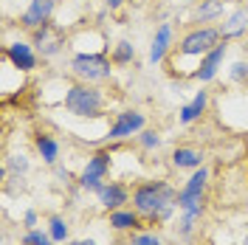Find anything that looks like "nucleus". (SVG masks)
<instances>
[{
    "label": "nucleus",
    "mask_w": 248,
    "mask_h": 245,
    "mask_svg": "<svg viewBox=\"0 0 248 245\" xmlns=\"http://www.w3.org/2000/svg\"><path fill=\"white\" fill-rule=\"evenodd\" d=\"M124 0H105V6H110V9H119Z\"/></svg>",
    "instance_id": "28"
},
{
    "label": "nucleus",
    "mask_w": 248,
    "mask_h": 245,
    "mask_svg": "<svg viewBox=\"0 0 248 245\" xmlns=\"http://www.w3.org/2000/svg\"><path fill=\"white\" fill-rule=\"evenodd\" d=\"M130 245H164V243H161L155 234H139V237H136Z\"/></svg>",
    "instance_id": "24"
},
{
    "label": "nucleus",
    "mask_w": 248,
    "mask_h": 245,
    "mask_svg": "<svg viewBox=\"0 0 248 245\" xmlns=\"http://www.w3.org/2000/svg\"><path fill=\"white\" fill-rule=\"evenodd\" d=\"M144 130V116L139 110H124L116 116V122L110 127V138H127V136H136Z\"/></svg>",
    "instance_id": "7"
},
{
    "label": "nucleus",
    "mask_w": 248,
    "mask_h": 245,
    "mask_svg": "<svg viewBox=\"0 0 248 245\" xmlns=\"http://www.w3.org/2000/svg\"><path fill=\"white\" fill-rule=\"evenodd\" d=\"M65 107L71 110L74 116H99L102 113V93L91 88V85H74L71 91L65 93Z\"/></svg>",
    "instance_id": "2"
},
{
    "label": "nucleus",
    "mask_w": 248,
    "mask_h": 245,
    "mask_svg": "<svg viewBox=\"0 0 248 245\" xmlns=\"http://www.w3.org/2000/svg\"><path fill=\"white\" fill-rule=\"evenodd\" d=\"M34 46H37V51H40L43 57H54V54H60V48L65 46V40H62V29H57L51 20L43 23L40 29H34Z\"/></svg>",
    "instance_id": "6"
},
{
    "label": "nucleus",
    "mask_w": 248,
    "mask_h": 245,
    "mask_svg": "<svg viewBox=\"0 0 248 245\" xmlns=\"http://www.w3.org/2000/svg\"><path fill=\"white\" fill-rule=\"evenodd\" d=\"M65 237H68V226L62 223L60 217H54V220H51V240H54V243H62Z\"/></svg>",
    "instance_id": "21"
},
{
    "label": "nucleus",
    "mask_w": 248,
    "mask_h": 245,
    "mask_svg": "<svg viewBox=\"0 0 248 245\" xmlns=\"http://www.w3.org/2000/svg\"><path fill=\"white\" fill-rule=\"evenodd\" d=\"M34 223H37V214H34V212H29V214H26V226H34Z\"/></svg>",
    "instance_id": "27"
},
{
    "label": "nucleus",
    "mask_w": 248,
    "mask_h": 245,
    "mask_svg": "<svg viewBox=\"0 0 248 245\" xmlns=\"http://www.w3.org/2000/svg\"><path fill=\"white\" fill-rule=\"evenodd\" d=\"M37 150H40V155H43L46 164H54L57 155H60V144H57L51 136H40L37 138Z\"/></svg>",
    "instance_id": "18"
},
{
    "label": "nucleus",
    "mask_w": 248,
    "mask_h": 245,
    "mask_svg": "<svg viewBox=\"0 0 248 245\" xmlns=\"http://www.w3.org/2000/svg\"><path fill=\"white\" fill-rule=\"evenodd\" d=\"M201 161H203V155L198 150H192V147H178L172 153V164L178 169H201Z\"/></svg>",
    "instance_id": "13"
},
{
    "label": "nucleus",
    "mask_w": 248,
    "mask_h": 245,
    "mask_svg": "<svg viewBox=\"0 0 248 245\" xmlns=\"http://www.w3.org/2000/svg\"><path fill=\"white\" fill-rule=\"evenodd\" d=\"M133 203H136V209H139V212L164 220V217L178 206V195H175L167 184H144V186L136 189Z\"/></svg>",
    "instance_id": "1"
},
{
    "label": "nucleus",
    "mask_w": 248,
    "mask_h": 245,
    "mask_svg": "<svg viewBox=\"0 0 248 245\" xmlns=\"http://www.w3.org/2000/svg\"><path fill=\"white\" fill-rule=\"evenodd\" d=\"M108 167H110V155L108 153H96L91 161H88V169L82 172V181H79V184L85 186V189H96V192H99Z\"/></svg>",
    "instance_id": "8"
},
{
    "label": "nucleus",
    "mask_w": 248,
    "mask_h": 245,
    "mask_svg": "<svg viewBox=\"0 0 248 245\" xmlns=\"http://www.w3.org/2000/svg\"><path fill=\"white\" fill-rule=\"evenodd\" d=\"M206 102H209V96H206V91H198V96L189 102V105H184L181 107V122L189 124V122H195L198 116H201L203 110H206Z\"/></svg>",
    "instance_id": "15"
},
{
    "label": "nucleus",
    "mask_w": 248,
    "mask_h": 245,
    "mask_svg": "<svg viewBox=\"0 0 248 245\" xmlns=\"http://www.w3.org/2000/svg\"><path fill=\"white\" fill-rule=\"evenodd\" d=\"M71 68L88 85L91 82H105V79H110V62L102 54H79V57H74Z\"/></svg>",
    "instance_id": "3"
},
{
    "label": "nucleus",
    "mask_w": 248,
    "mask_h": 245,
    "mask_svg": "<svg viewBox=\"0 0 248 245\" xmlns=\"http://www.w3.org/2000/svg\"><path fill=\"white\" fill-rule=\"evenodd\" d=\"M141 144H144L147 150H155V147L161 144V138L155 136V133H141Z\"/></svg>",
    "instance_id": "25"
},
{
    "label": "nucleus",
    "mask_w": 248,
    "mask_h": 245,
    "mask_svg": "<svg viewBox=\"0 0 248 245\" xmlns=\"http://www.w3.org/2000/svg\"><path fill=\"white\" fill-rule=\"evenodd\" d=\"M170 43H172V26H170V23H164V26L158 29V34H155L153 48H150V62H153V65H158V62L167 57Z\"/></svg>",
    "instance_id": "12"
},
{
    "label": "nucleus",
    "mask_w": 248,
    "mask_h": 245,
    "mask_svg": "<svg viewBox=\"0 0 248 245\" xmlns=\"http://www.w3.org/2000/svg\"><path fill=\"white\" fill-rule=\"evenodd\" d=\"M133 57H136V48L130 46L127 40H122V43L116 46V51H113V62H116V65H127V62H133Z\"/></svg>",
    "instance_id": "20"
},
{
    "label": "nucleus",
    "mask_w": 248,
    "mask_h": 245,
    "mask_svg": "<svg viewBox=\"0 0 248 245\" xmlns=\"http://www.w3.org/2000/svg\"><path fill=\"white\" fill-rule=\"evenodd\" d=\"M223 57H226V43H217L209 54H203V62H201V68L195 71V79H201V82L215 79L217 77V68L223 65Z\"/></svg>",
    "instance_id": "10"
},
{
    "label": "nucleus",
    "mask_w": 248,
    "mask_h": 245,
    "mask_svg": "<svg viewBox=\"0 0 248 245\" xmlns=\"http://www.w3.org/2000/svg\"><path fill=\"white\" fill-rule=\"evenodd\" d=\"M246 29H248V9H237L229 17V23L223 26V37H237V34H243Z\"/></svg>",
    "instance_id": "16"
},
{
    "label": "nucleus",
    "mask_w": 248,
    "mask_h": 245,
    "mask_svg": "<svg viewBox=\"0 0 248 245\" xmlns=\"http://www.w3.org/2000/svg\"><path fill=\"white\" fill-rule=\"evenodd\" d=\"M12 169H15V172H26V169H29V161H26L23 155H12Z\"/></svg>",
    "instance_id": "26"
},
{
    "label": "nucleus",
    "mask_w": 248,
    "mask_h": 245,
    "mask_svg": "<svg viewBox=\"0 0 248 245\" xmlns=\"http://www.w3.org/2000/svg\"><path fill=\"white\" fill-rule=\"evenodd\" d=\"M141 3H150V0H141Z\"/></svg>",
    "instance_id": "30"
},
{
    "label": "nucleus",
    "mask_w": 248,
    "mask_h": 245,
    "mask_svg": "<svg viewBox=\"0 0 248 245\" xmlns=\"http://www.w3.org/2000/svg\"><path fill=\"white\" fill-rule=\"evenodd\" d=\"M220 43V31L217 29H209V26H203V29H195L192 34H186L184 43H181V54L184 57H198V54H209L212 48Z\"/></svg>",
    "instance_id": "4"
},
{
    "label": "nucleus",
    "mask_w": 248,
    "mask_h": 245,
    "mask_svg": "<svg viewBox=\"0 0 248 245\" xmlns=\"http://www.w3.org/2000/svg\"><path fill=\"white\" fill-rule=\"evenodd\" d=\"M54 6H57V0H31L29 9L23 12V20H20V23H23L26 29H40L43 23L51 20Z\"/></svg>",
    "instance_id": "9"
},
{
    "label": "nucleus",
    "mask_w": 248,
    "mask_h": 245,
    "mask_svg": "<svg viewBox=\"0 0 248 245\" xmlns=\"http://www.w3.org/2000/svg\"><path fill=\"white\" fill-rule=\"evenodd\" d=\"M246 245H248V237H246Z\"/></svg>",
    "instance_id": "31"
},
{
    "label": "nucleus",
    "mask_w": 248,
    "mask_h": 245,
    "mask_svg": "<svg viewBox=\"0 0 248 245\" xmlns=\"http://www.w3.org/2000/svg\"><path fill=\"white\" fill-rule=\"evenodd\" d=\"M206 178H209V172L203 167L189 178V184L178 192V209H184V212H201V195H203V186H206Z\"/></svg>",
    "instance_id": "5"
},
{
    "label": "nucleus",
    "mask_w": 248,
    "mask_h": 245,
    "mask_svg": "<svg viewBox=\"0 0 248 245\" xmlns=\"http://www.w3.org/2000/svg\"><path fill=\"white\" fill-rule=\"evenodd\" d=\"M26 245H51V237L40 234V231H31L29 237H26Z\"/></svg>",
    "instance_id": "23"
},
{
    "label": "nucleus",
    "mask_w": 248,
    "mask_h": 245,
    "mask_svg": "<svg viewBox=\"0 0 248 245\" xmlns=\"http://www.w3.org/2000/svg\"><path fill=\"white\" fill-rule=\"evenodd\" d=\"M232 79H234V82H248V65L237 62V65L232 68Z\"/></svg>",
    "instance_id": "22"
},
{
    "label": "nucleus",
    "mask_w": 248,
    "mask_h": 245,
    "mask_svg": "<svg viewBox=\"0 0 248 245\" xmlns=\"http://www.w3.org/2000/svg\"><path fill=\"white\" fill-rule=\"evenodd\" d=\"M6 57H9L12 65L20 68V71H31V68L37 65V57H34L31 46H26V43H15V46H9L6 48Z\"/></svg>",
    "instance_id": "11"
},
{
    "label": "nucleus",
    "mask_w": 248,
    "mask_h": 245,
    "mask_svg": "<svg viewBox=\"0 0 248 245\" xmlns=\"http://www.w3.org/2000/svg\"><path fill=\"white\" fill-rule=\"evenodd\" d=\"M139 223V217L133 214V212H113L110 214V226L113 229H133Z\"/></svg>",
    "instance_id": "19"
},
{
    "label": "nucleus",
    "mask_w": 248,
    "mask_h": 245,
    "mask_svg": "<svg viewBox=\"0 0 248 245\" xmlns=\"http://www.w3.org/2000/svg\"><path fill=\"white\" fill-rule=\"evenodd\" d=\"M223 15V0H201L198 6V23H212Z\"/></svg>",
    "instance_id": "17"
},
{
    "label": "nucleus",
    "mask_w": 248,
    "mask_h": 245,
    "mask_svg": "<svg viewBox=\"0 0 248 245\" xmlns=\"http://www.w3.org/2000/svg\"><path fill=\"white\" fill-rule=\"evenodd\" d=\"M74 245H96V243H91V240H82V243H74Z\"/></svg>",
    "instance_id": "29"
},
{
    "label": "nucleus",
    "mask_w": 248,
    "mask_h": 245,
    "mask_svg": "<svg viewBox=\"0 0 248 245\" xmlns=\"http://www.w3.org/2000/svg\"><path fill=\"white\" fill-rule=\"evenodd\" d=\"M99 200H102L105 209H119L122 203H127V192H124V186L110 184V186H102L99 189Z\"/></svg>",
    "instance_id": "14"
}]
</instances>
